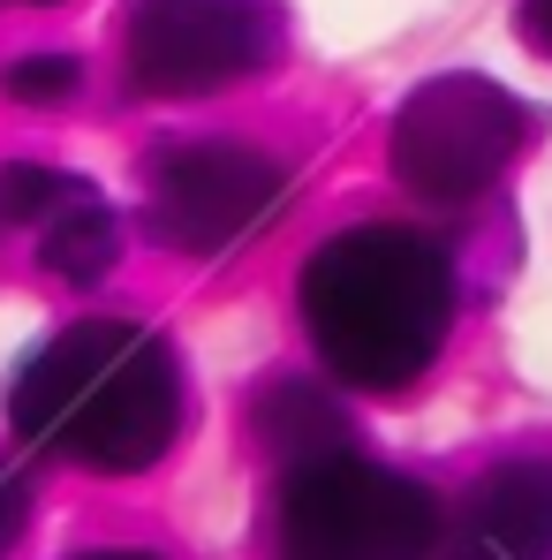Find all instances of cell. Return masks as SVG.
Returning <instances> with one entry per match:
<instances>
[{
	"instance_id": "9",
	"label": "cell",
	"mask_w": 552,
	"mask_h": 560,
	"mask_svg": "<svg viewBox=\"0 0 552 560\" xmlns=\"http://www.w3.org/2000/svg\"><path fill=\"white\" fill-rule=\"evenodd\" d=\"M258 432H266V447H273L287 469L318 463V455L341 447V417H333L326 394H310V386H266V401H258Z\"/></svg>"
},
{
	"instance_id": "5",
	"label": "cell",
	"mask_w": 552,
	"mask_h": 560,
	"mask_svg": "<svg viewBox=\"0 0 552 560\" xmlns=\"http://www.w3.org/2000/svg\"><path fill=\"white\" fill-rule=\"evenodd\" d=\"M280 38V0H129L121 69L144 98H204L273 69Z\"/></svg>"
},
{
	"instance_id": "8",
	"label": "cell",
	"mask_w": 552,
	"mask_h": 560,
	"mask_svg": "<svg viewBox=\"0 0 552 560\" xmlns=\"http://www.w3.org/2000/svg\"><path fill=\"white\" fill-rule=\"evenodd\" d=\"M439 560H552V463H500L447 523Z\"/></svg>"
},
{
	"instance_id": "13",
	"label": "cell",
	"mask_w": 552,
	"mask_h": 560,
	"mask_svg": "<svg viewBox=\"0 0 552 560\" xmlns=\"http://www.w3.org/2000/svg\"><path fill=\"white\" fill-rule=\"evenodd\" d=\"M77 560H160V553H129V546H106V553H77Z\"/></svg>"
},
{
	"instance_id": "10",
	"label": "cell",
	"mask_w": 552,
	"mask_h": 560,
	"mask_svg": "<svg viewBox=\"0 0 552 560\" xmlns=\"http://www.w3.org/2000/svg\"><path fill=\"white\" fill-rule=\"evenodd\" d=\"M77 84H84V69H77L69 54H31V61H15V69H8V92H15V98H38V106L69 98Z\"/></svg>"
},
{
	"instance_id": "12",
	"label": "cell",
	"mask_w": 552,
	"mask_h": 560,
	"mask_svg": "<svg viewBox=\"0 0 552 560\" xmlns=\"http://www.w3.org/2000/svg\"><path fill=\"white\" fill-rule=\"evenodd\" d=\"M522 31L538 54H552V0H522Z\"/></svg>"
},
{
	"instance_id": "7",
	"label": "cell",
	"mask_w": 552,
	"mask_h": 560,
	"mask_svg": "<svg viewBox=\"0 0 552 560\" xmlns=\"http://www.w3.org/2000/svg\"><path fill=\"white\" fill-rule=\"evenodd\" d=\"M31 235L38 266L69 288H92L121 266V212L84 175H61L46 160L0 167V243Z\"/></svg>"
},
{
	"instance_id": "3",
	"label": "cell",
	"mask_w": 552,
	"mask_h": 560,
	"mask_svg": "<svg viewBox=\"0 0 552 560\" xmlns=\"http://www.w3.org/2000/svg\"><path fill=\"white\" fill-rule=\"evenodd\" d=\"M439 500L356 447L295 463L280 485V560H439Z\"/></svg>"
},
{
	"instance_id": "6",
	"label": "cell",
	"mask_w": 552,
	"mask_h": 560,
	"mask_svg": "<svg viewBox=\"0 0 552 560\" xmlns=\"http://www.w3.org/2000/svg\"><path fill=\"white\" fill-rule=\"evenodd\" d=\"M287 197V167L258 144L235 137H183L152 152L144 175V212L152 235L183 258H227L235 243L266 235V220Z\"/></svg>"
},
{
	"instance_id": "4",
	"label": "cell",
	"mask_w": 552,
	"mask_h": 560,
	"mask_svg": "<svg viewBox=\"0 0 552 560\" xmlns=\"http://www.w3.org/2000/svg\"><path fill=\"white\" fill-rule=\"evenodd\" d=\"M530 144V106L492 77H432L394 114L386 160L424 205H469Z\"/></svg>"
},
{
	"instance_id": "2",
	"label": "cell",
	"mask_w": 552,
	"mask_h": 560,
	"mask_svg": "<svg viewBox=\"0 0 552 560\" xmlns=\"http://www.w3.org/2000/svg\"><path fill=\"white\" fill-rule=\"evenodd\" d=\"M303 326L364 394L424 378L455 326V266L416 228H349L303 266Z\"/></svg>"
},
{
	"instance_id": "11",
	"label": "cell",
	"mask_w": 552,
	"mask_h": 560,
	"mask_svg": "<svg viewBox=\"0 0 552 560\" xmlns=\"http://www.w3.org/2000/svg\"><path fill=\"white\" fill-rule=\"evenodd\" d=\"M23 523H31V485L0 463V560H8V546L23 538Z\"/></svg>"
},
{
	"instance_id": "1",
	"label": "cell",
	"mask_w": 552,
	"mask_h": 560,
	"mask_svg": "<svg viewBox=\"0 0 552 560\" xmlns=\"http://www.w3.org/2000/svg\"><path fill=\"white\" fill-rule=\"evenodd\" d=\"M8 417L38 455L129 477L183 440V364L137 318H77L15 372Z\"/></svg>"
}]
</instances>
